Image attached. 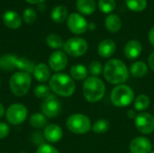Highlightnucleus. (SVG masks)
Listing matches in <instances>:
<instances>
[{"instance_id":"1","label":"nucleus","mask_w":154,"mask_h":153,"mask_svg":"<svg viewBox=\"0 0 154 153\" xmlns=\"http://www.w3.org/2000/svg\"><path fill=\"white\" fill-rule=\"evenodd\" d=\"M104 76L111 84H122L129 78V72L125 64L120 60H110L104 68Z\"/></svg>"},{"instance_id":"2","label":"nucleus","mask_w":154,"mask_h":153,"mask_svg":"<svg viewBox=\"0 0 154 153\" xmlns=\"http://www.w3.org/2000/svg\"><path fill=\"white\" fill-rule=\"evenodd\" d=\"M50 88L56 95L68 97L75 92V82L72 78L63 73H56L50 79Z\"/></svg>"},{"instance_id":"3","label":"nucleus","mask_w":154,"mask_h":153,"mask_svg":"<svg viewBox=\"0 0 154 153\" xmlns=\"http://www.w3.org/2000/svg\"><path fill=\"white\" fill-rule=\"evenodd\" d=\"M105 92L106 87L100 78L97 77H90L85 80L83 85V95L88 102L95 103L101 100Z\"/></svg>"},{"instance_id":"4","label":"nucleus","mask_w":154,"mask_h":153,"mask_svg":"<svg viewBox=\"0 0 154 153\" xmlns=\"http://www.w3.org/2000/svg\"><path fill=\"white\" fill-rule=\"evenodd\" d=\"M32 85V77L29 73L19 71L12 75L9 87L12 93L16 96H23L26 95Z\"/></svg>"},{"instance_id":"5","label":"nucleus","mask_w":154,"mask_h":153,"mask_svg":"<svg viewBox=\"0 0 154 153\" xmlns=\"http://www.w3.org/2000/svg\"><path fill=\"white\" fill-rule=\"evenodd\" d=\"M112 103L118 107H125L129 106L134 97L133 89L125 85H120L116 87L111 93Z\"/></svg>"},{"instance_id":"6","label":"nucleus","mask_w":154,"mask_h":153,"mask_svg":"<svg viewBox=\"0 0 154 153\" xmlns=\"http://www.w3.org/2000/svg\"><path fill=\"white\" fill-rule=\"evenodd\" d=\"M66 125L71 133L84 134L90 130L91 122L87 115L82 114H75L67 119Z\"/></svg>"},{"instance_id":"7","label":"nucleus","mask_w":154,"mask_h":153,"mask_svg":"<svg viewBox=\"0 0 154 153\" xmlns=\"http://www.w3.org/2000/svg\"><path fill=\"white\" fill-rule=\"evenodd\" d=\"M65 52L71 57H80L88 50V42L85 39L73 37L69 39L63 46Z\"/></svg>"},{"instance_id":"8","label":"nucleus","mask_w":154,"mask_h":153,"mask_svg":"<svg viewBox=\"0 0 154 153\" xmlns=\"http://www.w3.org/2000/svg\"><path fill=\"white\" fill-rule=\"evenodd\" d=\"M28 115V110L25 106L22 104H14L11 105L5 114L6 120L9 124L13 125H18L23 123Z\"/></svg>"},{"instance_id":"9","label":"nucleus","mask_w":154,"mask_h":153,"mask_svg":"<svg viewBox=\"0 0 154 153\" xmlns=\"http://www.w3.org/2000/svg\"><path fill=\"white\" fill-rule=\"evenodd\" d=\"M60 109L61 103L60 99L52 94H51L46 99H44L43 103L42 104V112L45 116L49 118L56 117L60 114Z\"/></svg>"},{"instance_id":"10","label":"nucleus","mask_w":154,"mask_h":153,"mask_svg":"<svg viewBox=\"0 0 154 153\" xmlns=\"http://www.w3.org/2000/svg\"><path fill=\"white\" fill-rule=\"evenodd\" d=\"M68 27L75 34H82L88 30V22L78 13H73L68 17Z\"/></svg>"},{"instance_id":"11","label":"nucleus","mask_w":154,"mask_h":153,"mask_svg":"<svg viewBox=\"0 0 154 153\" xmlns=\"http://www.w3.org/2000/svg\"><path fill=\"white\" fill-rule=\"evenodd\" d=\"M135 125L140 133H152L154 131V117L149 113L139 114L135 118Z\"/></svg>"},{"instance_id":"12","label":"nucleus","mask_w":154,"mask_h":153,"mask_svg":"<svg viewBox=\"0 0 154 153\" xmlns=\"http://www.w3.org/2000/svg\"><path fill=\"white\" fill-rule=\"evenodd\" d=\"M68 64V58L66 54L61 50H56L52 52L49 58V65L50 68L56 71H61L63 70Z\"/></svg>"},{"instance_id":"13","label":"nucleus","mask_w":154,"mask_h":153,"mask_svg":"<svg viewBox=\"0 0 154 153\" xmlns=\"http://www.w3.org/2000/svg\"><path fill=\"white\" fill-rule=\"evenodd\" d=\"M131 153H150L152 151V143L145 137H136L130 143Z\"/></svg>"},{"instance_id":"14","label":"nucleus","mask_w":154,"mask_h":153,"mask_svg":"<svg viewBox=\"0 0 154 153\" xmlns=\"http://www.w3.org/2000/svg\"><path fill=\"white\" fill-rule=\"evenodd\" d=\"M43 136L46 141L51 143H55V142H60L62 139L63 132L60 126L57 124H49L44 129Z\"/></svg>"},{"instance_id":"15","label":"nucleus","mask_w":154,"mask_h":153,"mask_svg":"<svg viewBox=\"0 0 154 153\" xmlns=\"http://www.w3.org/2000/svg\"><path fill=\"white\" fill-rule=\"evenodd\" d=\"M142 44L136 40L129 41L125 47V55L129 60L137 59L142 53Z\"/></svg>"},{"instance_id":"16","label":"nucleus","mask_w":154,"mask_h":153,"mask_svg":"<svg viewBox=\"0 0 154 153\" xmlns=\"http://www.w3.org/2000/svg\"><path fill=\"white\" fill-rule=\"evenodd\" d=\"M3 21L5 24L10 29H17L22 24V19L20 15L14 11H5L3 15Z\"/></svg>"},{"instance_id":"17","label":"nucleus","mask_w":154,"mask_h":153,"mask_svg":"<svg viewBox=\"0 0 154 153\" xmlns=\"http://www.w3.org/2000/svg\"><path fill=\"white\" fill-rule=\"evenodd\" d=\"M116 48V43L113 40L106 39L99 43L97 52L103 58H110L115 53Z\"/></svg>"},{"instance_id":"18","label":"nucleus","mask_w":154,"mask_h":153,"mask_svg":"<svg viewBox=\"0 0 154 153\" xmlns=\"http://www.w3.org/2000/svg\"><path fill=\"white\" fill-rule=\"evenodd\" d=\"M33 76L39 82H46L51 77L50 68L44 63H39L35 66L33 70Z\"/></svg>"},{"instance_id":"19","label":"nucleus","mask_w":154,"mask_h":153,"mask_svg":"<svg viewBox=\"0 0 154 153\" xmlns=\"http://www.w3.org/2000/svg\"><path fill=\"white\" fill-rule=\"evenodd\" d=\"M76 6L78 11L85 15L92 14L97 7L94 0H78Z\"/></svg>"},{"instance_id":"20","label":"nucleus","mask_w":154,"mask_h":153,"mask_svg":"<svg viewBox=\"0 0 154 153\" xmlns=\"http://www.w3.org/2000/svg\"><path fill=\"white\" fill-rule=\"evenodd\" d=\"M17 57L13 54H6L0 57V69L3 71H12L16 69Z\"/></svg>"},{"instance_id":"21","label":"nucleus","mask_w":154,"mask_h":153,"mask_svg":"<svg viewBox=\"0 0 154 153\" xmlns=\"http://www.w3.org/2000/svg\"><path fill=\"white\" fill-rule=\"evenodd\" d=\"M106 29L110 32H117L122 27V22L116 14H109L105 22Z\"/></svg>"},{"instance_id":"22","label":"nucleus","mask_w":154,"mask_h":153,"mask_svg":"<svg viewBox=\"0 0 154 153\" xmlns=\"http://www.w3.org/2000/svg\"><path fill=\"white\" fill-rule=\"evenodd\" d=\"M51 19L55 23H63L68 17V10L63 5L55 6L51 11Z\"/></svg>"},{"instance_id":"23","label":"nucleus","mask_w":154,"mask_h":153,"mask_svg":"<svg viewBox=\"0 0 154 153\" xmlns=\"http://www.w3.org/2000/svg\"><path fill=\"white\" fill-rule=\"evenodd\" d=\"M15 66H16V69H20L21 71L23 72H26V73H32L33 70H34V64L32 61H31L30 60L26 59V58H18L17 57V60H16V63H15Z\"/></svg>"},{"instance_id":"24","label":"nucleus","mask_w":154,"mask_h":153,"mask_svg":"<svg viewBox=\"0 0 154 153\" xmlns=\"http://www.w3.org/2000/svg\"><path fill=\"white\" fill-rule=\"evenodd\" d=\"M130 72L135 78H142L147 74L148 68L143 61H136L131 66Z\"/></svg>"},{"instance_id":"25","label":"nucleus","mask_w":154,"mask_h":153,"mask_svg":"<svg viewBox=\"0 0 154 153\" xmlns=\"http://www.w3.org/2000/svg\"><path fill=\"white\" fill-rule=\"evenodd\" d=\"M70 75L73 79L83 80L88 77V69L84 65L77 64L70 69Z\"/></svg>"},{"instance_id":"26","label":"nucleus","mask_w":154,"mask_h":153,"mask_svg":"<svg viewBox=\"0 0 154 153\" xmlns=\"http://www.w3.org/2000/svg\"><path fill=\"white\" fill-rule=\"evenodd\" d=\"M46 124H47V119L43 114L36 113L30 117V124L33 128H37V129L42 128L43 126L46 125Z\"/></svg>"},{"instance_id":"27","label":"nucleus","mask_w":154,"mask_h":153,"mask_svg":"<svg viewBox=\"0 0 154 153\" xmlns=\"http://www.w3.org/2000/svg\"><path fill=\"white\" fill-rule=\"evenodd\" d=\"M127 7L134 12H142L147 7V0H125Z\"/></svg>"},{"instance_id":"28","label":"nucleus","mask_w":154,"mask_h":153,"mask_svg":"<svg viewBox=\"0 0 154 153\" xmlns=\"http://www.w3.org/2000/svg\"><path fill=\"white\" fill-rule=\"evenodd\" d=\"M46 43L51 49H60V48H62L64 46L62 39L59 35L54 34V33L49 34L47 36Z\"/></svg>"},{"instance_id":"29","label":"nucleus","mask_w":154,"mask_h":153,"mask_svg":"<svg viewBox=\"0 0 154 153\" xmlns=\"http://www.w3.org/2000/svg\"><path fill=\"white\" fill-rule=\"evenodd\" d=\"M150 106V98L146 95H139L134 101V108L137 111H143Z\"/></svg>"},{"instance_id":"30","label":"nucleus","mask_w":154,"mask_h":153,"mask_svg":"<svg viewBox=\"0 0 154 153\" xmlns=\"http://www.w3.org/2000/svg\"><path fill=\"white\" fill-rule=\"evenodd\" d=\"M98 8L102 13L109 14L115 10L116 1L115 0H99L98 1Z\"/></svg>"},{"instance_id":"31","label":"nucleus","mask_w":154,"mask_h":153,"mask_svg":"<svg viewBox=\"0 0 154 153\" xmlns=\"http://www.w3.org/2000/svg\"><path fill=\"white\" fill-rule=\"evenodd\" d=\"M33 94L38 98L46 99L51 95V88L47 85H38L33 89Z\"/></svg>"},{"instance_id":"32","label":"nucleus","mask_w":154,"mask_h":153,"mask_svg":"<svg viewBox=\"0 0 154 153\" xmlns=\"http://www.w3.org/2000/svg\"><path fill=\"white\" fill-rule=\"evenodd\" d=\"M110 127L109 122L106 119H100L97 121L93 125V131L97 133H104L108 131Z\"/></svg>"},{"instance_id":"33","label":"nucleus","mask_w":154,"mask_h":153,"mask_svg":"<svg viewBox=\"0 0 154 153\" xmlns=\"http://www.w3.org/2000/svg\"><path fill=\"white\" fill-rule=\"evenodd\" d=\"M37 14L32 8H26L23 14V19L26 23H32L35 22Z\"/></svg>"},{"instance_id":"34","label":"nucleus","mask_w":154,"mask_h":153,"mask_svg":"<svg viewBox=\"0 0 154 153\" xmlns=\"http://www.w3.org/2000/svg\"><path fill=\"white\" fill-rule=\"evenodd\" d=\"M102 64L97 61V60H94L90 63L89 66V72L91 75H93V77H97L102 73Z\"/></svg>"},{"instance_id":"35","label":"nucleus","mask_w":154,"mask_h":153,"mask_svg":"<svg viewBox=\"0 0 154 153\" xmlns=\"http://www.w3.org/2000/svg\"><path fill=\"white\" fill-rule=\"evenodd\" d=\"M36 153H60L59 151L54 148L53 146L47 144V143H43L42 145H40L37 149Z\"/></svg>"},{"instance_id":"36","label":"nucleus","mask_w":154,"mask_h":153,"mask_svg":"<svg viewBox=\"0 0 154 153\" xmlns=\"http://www.w3.org/2000/svg\"><path fill=\"white\" fill-rule=\"evenodd\" d=\"M10 133V128L8 124L5 123H0V140L5 139Z\"/></svg>"},{"instance_id":"37","label":"nucleus","mask_w":154,"mask_h":153,"mask_svg":"<svg viewBox=\"0 0 154 153\" xmlns=\"http://www.w3.org/2000/svg\"><path fill=\"white\" fill-rule=\"evenodd\" d=\"M32 140L33 143L39 144V146L42 145V144H43V142H43V138H42V134L40 133H33L32 136Z\"/></svg>"},{"instance_id":"38","label":"nucleus","mask_w":154,"mask_h":153,"mask_svg":"<svg viewBox=\"0 0 154 153\" xmlns=\"http://www.w3.org/2000/svg\"><path fill=\"white\" fill-rule=\"evenodd\" d=\"M149 66L152 70H154V52H152L149 57Z\"/></svg>"},{"instance_id":"39","label":"nucleus","mask_w":154,"mask_h":153,"mask_svg":"<svg viewBox=\"0 0 154 153\" xmlns=\"http://www.w3.org/2000/svg\"><path fill=\"white\" fill-rule=\"evenodd\" d=\"M149 40H150V42L152 43V45L154 46V27L151 29V31L149 32Z\"/></svg>"},{"instance_id":"40","label":"nucleus","mask_w":154,"mask_h":153,"mask_svg":"<svg viewBox=\"0 0 154 153\" xmlns=\"http://www.w3.org/2000/svg\"><path fill=\"white\" fill-rule=\"evenodd\" d=\"M127 115H128V117L129 118H131V119H133V118H136V114H135V112L134 111H133V110H129L128 112H127Z\"/></svg>"},{"instance_id":"41","label":"nucleus","mask_w":154,"mask_h":153,"mask_svg":"<svg viewBox=\"0 0 154 153\" xmlns=\"http://www.w3.org/2000/svg\"><path fill=\"white\" fill-rule=\"evenodd\" d=\"M96 28H97V25H96L95 23H89L88 25V29H89L90 31H94Z\"/></svg>"},{"instance_id":"42","label":"nucleus","mask_w":154,"mask_h":153,"mask_svg":"<svg viewBox=\"0 0 154 153\" xmlns=\"http://www.w3.org/2000/svg\"><path fill=\"white\" fill-rule=\"evenodd\" d=\"M5 115V107L4 106L0 103V118H2Z\"/></svg>"},{"instance_id":"43","label":"nucleus","mask_w":154,"mask_h":153,"mask_svg":"<svg viewBox=\"0 0 154 153\" xmlns=\"http://www.w3.org/2000/svg\"><path fill=\"white\" fill-rule=\"evenodd\" d=\"M25 1H27L30 4H40V3L43 2L44 0H25Z\"/></svg>"},{"instance_id":"44","label":"nucleus","mask_w":154,"mask_h":153,"mask_svg":"<svg viewBox=\"0 0 154 153\" xmlns=\"http://www.w3.org/2000/svg\"><path fill=\"white\" fill-rule=\"evenodd\" d=\"M19 153H27V152H24V151H22V152H19Z\"/></svg>"},{"instance_id":"45","label":"nucleus","mask_w":154,"mask_h":153,"mask_svg":"<svg viewBox=\"0 0 154 153\" xmlns=\"http://www.w3.org/2000/svg\"><path fill=\"white\" fill-rule=\"evenodd\" d=\"M150 153H154V151H151V152Z\"/></svg>"},{"instance_id":"46","label":"nucleus","mask_w":154,"mask_h":153,"mask_svg":"<svg viewBox=\"0 0 154 153\" xmlns=\"http://www.w3.org/2000/svg\"><path fill=\"white\" fill-rule=\"evenodd\" d=\"M1 153H5V152H1Z\"/></svg>"}]
</instances>
